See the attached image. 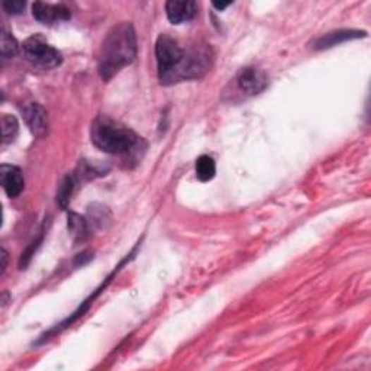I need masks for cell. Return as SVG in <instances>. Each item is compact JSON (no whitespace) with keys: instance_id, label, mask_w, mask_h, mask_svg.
Here are the masks:
<instances>
[{"instance_id":"obj_1","label":"cell","mask_w":371,"mask_h":371,"mask_svg":"<svg viewBox=\"0 0 371 371\" xmlns=\"http://www.w3.org/2000/svg\"><path fill=\"white\" fill-rule=\"evenodd\" d=\"M137 57V35L132 23L122 22L108 32L99 54V74L103 80L111 78Z\"/></svg>"},{"instance_id":"obj_2","label":"cell","mask_w":371,"mask_h":371,"mask_svg":"<svg viewBox=\"0 0 371 371\" xmlns=\"http://www.w3.org/2000/svg\"><path fill=\"white\" fill-rule=\"evenodd\" d=\"M90 135L92 142L108 154H128L137 147L140 141L134 130L108 116H99L95 119Z\"/></svg>"},{"instance_id":"obj_3","label":"cell","mask_w":371,"mask_h":371,"mask_svg":"<svg viewBox=\"0 0 371 371\" xmlns=\"http://www.w3.org/2000/svg\"><path fill=\"white\" fill-rule=\"evenodd\" d=\"M212 66V51L206 45H193L184 48L183 56L174 68L163 78L162 85H176L184 80L202 78Z\"/></svg>"},{"instance_id":"obj_4","label":"cell","mask_w":371,"mask_h":371,"mask_svg":"<svg viewBox=\"0 0 371 371\" xmlns=\"http://www.w3.org/2000/svg\"><path fill=\"white\" fill-rule=\"evenodd\" d=\"M23 57L34 67L49 70L61 64L63 56L59 49L49 45L41 35H32L22 45Z\"/></svg>"},{"instance_id":"obj_5","label":"cell","mask_w":371,"mask_h":371,"mask_svg":"<svg viewBox=\"0 0 371 371\" xmlns=\"http://www.w3.org/2000/svg\"><path fill=\"white\" fill-rule=\"evenodd\" d=\"M181 45L171 38L170 35H160L155 44V57H157V67H158V78H164L173 67L177 64L183 54Z\"/></svg>"},{"instance_id":"obj_6","label":"cell","mask_w":371,"mask_h":371,"mask_svg":"<svg viewBox=\"0 0 371 371\" xmlns=\"http://www.w3.org/2000/svg\"><path fill=\"white\" fill-rule=\"evenodd\" d=\"M236 85H238V89H240L244 95L255 96L266 90L269 80L264 71L254 68V67H245L238 73Z\"/></svg>"},{"instance_id":"obj_7","label":"cell","mask_w":371,"mask_h":371,"mask_svg":"<svg viewBox=\"0 0 371 371\" xmlns=\"http://www.w3.org/2000/svg\"><path fill=\"white\" fill-rule=\"evenodd\" d=\"M23 119L35 137H44L48 132V115L38 103H25L20 109Z\"/></svg>"},{"instance_id":"obj_8","label":"cell","mask_w":371,"mask_h":371,"mask_svg":"<svg viewBox=\"0 0 371 371\" xmlns=\"http://www.w3.org/2000/svg\"><path fill=\"white\" fill-rule=\"evenodd\" d=\"M32 15L37 20L42 23H56V22L68 20L71 18V11L64 5L35 2L32 5Z\"/></svg>"},{"instance_id":"obj_9","label":"cell","mask_w":371,"mask_h":371,"mask_svg":"<svg viewBox=\"0 0 371 371\" xmlns=\"http://www.w3.org/2000/svg\"><path fill=\"white\" fill-rule=\"evenodd\" d=\"M197 6L192 0H170L166 4V13L171 23L180 25L183 22H189L195 18Z\"/></svg>"},{"instance_id":"obj_10","label":"cell","mask_w":371,"mask_h":371,"mask_svg":"<svg viewBox=\"0 0 371 371\" xmlns=\"http://www.w3.org/2000/svg\"><path fill=\"white\" fill-rule=\"evenodd\" d=\"M0 181H2L4 190L9 197H16L23 192L25 178L22 171L15 166H2V169H0Z\"/></svg>"},{"instance_id":"obj_11","label":"cell","mask_w":371,"mask_h":371,"mask_svg":"<svg viewBox=\"0 0 371 371\" xmlns=\"http://www.w3.org/2000/svg\"><path fill=\"white\" fill-rule=\"evenodd\" d=\"M367 37V32L364 31H355V30H339V31H334L329 32L327 35H322L317 39L313 41V48L315 49H325V48H331L335 47L338 44H342L346 41H351V39H358V38H364Z\"/></svg>"},{"instance_id":"obj_12","label":"cell","mask_w":371,"mask_h":371,"mask_svg":"<svg viewBox=\"0 0 371 371\" xmlns=\"http://www.w3.org/2000/svg\"><path fill=\"white\" fill-rule=\"evenodd\" d=\"M217 174V164L209 155H200L196 162V176L200 181H210Z\"/></svg>"},{"instance_id":"obj_13","label":"cell","mask_w":371,"mask_h":371,"mask_svg":"<svg viewBox=\"0 0 371 371\" xmlns=\"http://www.w3.org/2000/svg\"><path fill=\"white\" fill-rule=\"evenodd\" d=\"M68 229L74 238V241H85L89 228H87V222L77 214H70L68 217Z\"/></svg>"},{"instance_id":"obj_14","label":"cell","mask_w":371,"mask_h":371,"mask_svg":"<svg viewBox=\"0 0 371 371\" xmlns=\"http://www.w3.org/2000/svg\"><path fill=\"white\" fill-rule=\"evenodd\" d=\"M18 130H19V125L15 116L12 115H4L2 116V138H4V144L12 142L15 140V137L18 135Z\"/></svg>"},{"instance_id":"obj_15","label":"cell","mask_w":371,"mask_h":371,"mask_svg":"<svg viewBox=\"0 0 371 371\" xmlns=\"http://www.w3.org/2000/svg\"><path fill=\"white\" fill-rule=\"evenodd\" d=\"M73 189H74V178L71 176H67L61 186H60V190H59V195H57V202L59 205L63 207V209H67L68 203H70V199H71V193H73Z\"/></svg>"},{"instance_id":"obj_16","label":"cell","mask_w":371,"mask_h":371,"mask_svg":"<svg viewBox=\"0 0 371 371\" xmlns=\"http://www.w3.org/2000/svg\"><path fill=\"white\" fill-rule=\"evenodd\" d=\"M0 51H2V57L4 59H13L18 51H19V47H18V42L16 39L6 31L2 32V42H0Z\"/></svg>"},{"instance_id":"obj_17","label":"cell","mask_w":371,"mask_h":371,"mask_svg":"<svg viewBox=\"0 0 371 371\" xmlns=\"http://www.w3.org/2000/svg\"><path fill=\"white\" fill-rule=\"evenodd\" d=\"M4 9L9 15H19L25 11V2L22 0H6L4 2Z\"/></svg>"},{"instance_id":"obj_18","label":"cell","mask_w":371,"mask_h":371,"mask_svg":"<svg viewBox=\"0 0 371 371\" xmlns=\"http://www.w3.org/2000/svg\"><path fill=\"white\" fill-rule=\"evenodd\" d=\"M212 5H214V8H217L218 11H224V9H226L228 6H231V4H217V2H214Z\"/></svg>"},{"instance_id":"obj_19","label":"cell","mask_w":371,"mask_h":371,"mask_svg":"<svg viewBox=\"0 0 371 371\" xmlns=\"http://www.w3.org/2000/svg\"><path fill=\"white\" fill-rule=\"evenodd\" d=\"M2 258H4V262H2V273L5 272V269H6V251L4 250V255H2Z\"/></svg>"}]
</instances>
